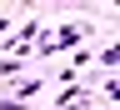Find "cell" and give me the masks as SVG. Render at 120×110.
<instances>
[{
	"mask_svg": "<svg viewBox=\"0 0 120 110\" xmlns=\"http://www.w3.org/2000/svg\"><path fill=\"white\" fill-rule=\"evenodd\" d=\"M20 65H25V60H15V55H5V60H0V80H10V75H20Z\"/></svg>",
	"mask_w": 120,
	"mask_h": 110,
	"instance_id": "2",
	"label": "cell"
},
{
	"mask_svg": "<svg viewBox=\"0 0 120 110\" xmlns=\"http://www.w3.org/2000/svg\"><path fill=\"white\" fill-rule=\"evenodd\" d=\"M90 35H95V25H65L60 35H40L35 40V50H30V60H50V55H60V50H70V45H85Z\"/></svg>",
	"mask_w": 120,
	"mask_h": 110,
	"instance_id": "1",
	"label": "cell"
}]
</instances>
